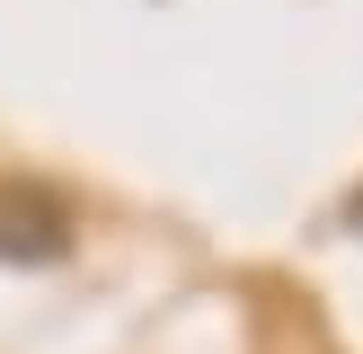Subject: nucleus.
Listing matches in <instances>:
<instances>
[{"instance_id": "1", "label": "nucleus", "mask_w": 363, "mask_h": 354, "mask_svg": "<svg viewBox=\"0 0 363 354\" xmlns=\"http://www.w3.org/2000/svg\"><path fill=\"white\" fill-rule=\"evenodd\" d=\"M71 248V204L53 186H0V257L18 266H53Z\"/></svg>"}]
</instances>
